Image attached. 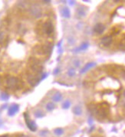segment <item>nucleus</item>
<instances>
[{
	"instance_id": "nucleus-1",
	"label": "nucleus",
	"mask_w": 125,
	"mask_h": 137,
	"mask_svg": "<svg viewBox=\"0 0 125 137\" xmlns=\"http://www.w3.org/2000/svg\"><path fill=\"white\" fill-rule=\"evenodd\" d=\"M28 67L29 69L32 71L33 74H35L36 75L41 76L43 74V70H44V66L42 64V62L41 60L38 59L35 57H30L28 58Z\"/></svg>"
},
{
	"instance_id": "nucleus-2",
	"label": "nucleus",
	"mask_w": 125,
	"mask_h": 137,
	"mask_svg": "<svg viewBox=\"0 0 125 137\" xmlns=\"http://www.w3.org/2000/svg\"><path fill=\"white\" fill-rule=\"evenodd\" d=\"M53 48V44L52 43H47L45 45L37 44L34 46L32 48V53L34 54L39 55V56H48L49 57L52 54V51Z\"/></svg>"
},
{
	"instance_id": "nucleus-3",
	"label": "nucleus",
	"mask_w": 125,
	"mask_h": 137,
	"mask_svg": "<svg viewBox=\"0 0 125 137\" xmlns=\"http://www.w3.org/2000/svg\"><path fill=\"white\" fill-rule=\"evenodd\" d=\"M5 84L10 90H20L23 86V82L16 77L9 76L5 79Z\"/></svg>"
},
{
	"instance_id": "nucleus-4",
	"label": "nucleus",
	"mask_w": 125,
	"mask_h": 137,
	"mask_svg": "<svg viewBox=\"0 0 125 137\" xmlns=\"http://www.w3.org/2000/svg\"><path fill=\"white\" fill-rule=\"evenodd\" d=\"M37 28L40 29V35H41V33H43L45 35H47L48 37L52 36L55 32V26L51 20H48L46 21H45L44 23L42 24L40 27H37Z\"/></svg>"
},
{
	"instance_id": "nucleus-5",
	"label": "nucleus",
	"mask_w": 125,
	"mask_h": 137,
	"mask_svg": "<svg viewBox=\"0 0 125 137\" xmlns=\"http://www.w3.org/2000/svg\"><path fill=\"white\" fill-rule=\"evenodd\" d=\"M28 12H29V15L34 19H39L42 15V8L37 3H33L30 5L29 8H28Z\"/></svg>"
},
{
	"instance_id": "nucleus-6",
	"label": "nucleus",
	"mask_w": 125,
	"mask_h": 137,
	"mask_svg": "<svg viewBox=\"0 0 125 137\" xmlns=\"http://www.w3.org/2000/svg\"><path fill=\"white\" fill-rule=\"evenodd\" d=\"M108 105L106 104V106H104V104L98 106L97 110L94 113V115L98 119H105L108 115Z\"/></svg>"
},
{
	"instance_id": "nucleus-7",
	"label": "nucleus",
	"mask_w": 125,
	"mask_h": 137,
	"mask_svg": "<svg viewBox=\"0 0 125 137\" xmlns=\"http://www.w3.org/2000/svg\"><path fill=\"white\" fill-rule=\"evenodd\" d=\"M27 81L32 87H35L38 83L41 81V76L36 75L33 73L28 72L26 74Z\"/></svg>"
},
{
	"instance_id": "nucleus-8",
	"label": "nucleus",
	"mask_w": 125,
	"mask_h": 137,
	"mask_svg": "<svg viewBox=\"0 0 125 137\" xmlns=\"http://www.w3.org/2000/svg\"><path fill=\"white\" fill-rule=\"evenodd\" d=\"M24 117H25V123H26V125H27L28 128L31 131H32V132H35V131L37 130V125H36V123L34 121H32V120H30L29 116H28V114L27 113H24Z\"/></svg>"
},
{
	"instance_id": "nucleus-9",
	"label": "nucleus",
	"mask_w": 125,
	"mask_h": 137,
	"mask_svg": "<svg viewBox=\"0 0 125 137\" xmlns=\"http://www.w3.org/2000/svg\"><path fill=\"white\" fill-rule=\"evenodd\" d=\"M87 15V10L85 9V7L80 5L78 6L76 9V15L78 19H82L84 17H85Z\"/></svg>"
},
{
	"instance_id": "nucleus-10",
	"label": "nucleus",
	"mask_w": 125,
	"mask_h": 137,
	"mask_svg": "<svg viewBox=\"0 0 125 137\" xmlns=\"http://www.w3.org/2000/svg\"><path fill=\"white\" fill-rule=\"evenodd\" d=\"M113 42V38L111 35H106L101 40V44L104 47H109Z\"/></svg>"
},
{
	"instance_id": "nucleus-11",
	"label": "nucleus",
	"mask_w": 125,
	"mask_h": 137,
	"mask_svg": "<svg viewBox=\"0 0 125 137\" xmlns=\"http://www.w3.org/2000/svg\"><path fill=\"white\" fill-rule=\"evenodd\" d=\"M19 106L18 104L11 105L9 108V110H8V115L10 116H13L19 112Z\"/></svg>"
},
{
	"instance_id": "nucleus-12",
	"label": "nucleus",
	"mask_w": 125,
	"mask_h": 137,
	"mask_svg": "<svg viewBox=\"0 0 125 137\" xmlns=\"http://www.w3.org/2000/svg\"><path fill=\"white\" fill-rule=\"evenodd\" d=\"M105 30V26L102 23H97L94 26V32L96 34H102Z\"/></svg>"
},
{
	"instance_id": "nucleus-13",
	"label": "nucleus",
	"mask_w": 125,
	"mask_h": 137,
	"mask_svg": "<svg viewBox=\"0 0 125 137\" xmlns=\"http://www.w3.org/2000/svg\"><path fill=\"white\" fill-rule=\"evenodd\" d=\"M89 46V44L88 42H84L82 43L80 46H79L78 48H75L73 51H75V52H79V51H85Z\"/></svg>"
},
{
	"instance_id": "nucleus-14",
	"label": "nucleus",
	"mask_w": 125,
	"mask_h": 137,
	"mask_svg": "<svg viewBox=\"0 0 125 137\" xmlns=\"http://www.w3.org/2000/svg\"><path fill=\"white\" fill-rule=\"evenodd\" d=\"M95 65H96V63H94V62H90V63H88V64L82 68V70L81 71V74L85 73L86 71H88V70H90L91 68L94 67Z\"/></svg>"
},
{
	"instance_id": "nucleus-15",
	"label": "nucleus",
	"mask_w": 125,
	"mask_h": 137,
	"mask_svg": "<svg viewBox=\"0 0 125 137\" xmlns=\"http://www.w3.org/2000/svg\"><path fill=\"white\" fill-rule=\"evenodd\" d=\"M5 42H8V36L5 35L4 32H0V45L4 44Z\"/></svg>"
},
{
	"instance_id": "nucleus-16",
	"label": "nucleus",
	"mask_w": 125,
	"mask_h": 137,
	"mask_svg": "<svg viewBox=\"0 0 125 137\" xmlns=\"http://www.w3.org/2000/svg\"><path fill=\"white\" fill-rule=\"evenodd\" d=\"M52 100L55 102H59L62 100V95L59 93V92H57L55 93L52 97Z\"/></svg>"
},
{
	"instance_id": "nucleus-17",
	"label": "nucleus",
	"mask_w": 125,
	"mask_h": 137,
	"mask_svg": "<svg viewBox=\"0 0 125 137\" xmlns=\"http://www.w3.org/2000/svg\"><path fill=\"white\" fill-rule=\"evenodd\" d=\"M61 15H62V16L65 17V18H66V19L70 18V15H71L70 10L68 8H64L61 11Z\"/></svg>"
},
{
	"instance_id": "nucleus-18",
	"label": "nucleus",
	"mask_w": 125,
	"mask_h": 137,
	"mask_svg": "<svg viewBox=\"0 0 125 137\" xmlns=\"http://www.w3.org/2000/svg\"><path fill=\"white\" fill-rule=\"evenodd\" d=\"M73 113L75 114L76 116H81L82 113V110L81 107L79 106H75L73 108Z\"/></svg>"
},
{
	"instance_id": "nucleus-19",
	"label": "nucleus",
	"mask_w": 125,
	"mask_h": 137,
	"mask_svg": "<svg viewBox=\"0 0 125 137\" xmlns=\"http://www.w3.org/2000/svg\"><path fill=\"white\" fill-rule=\"evenodd\" d=\"M28 3L25 1H20L17 2V6L19 9H25L27 8Z\"/></svg>"
},
{
	"instance_id": "nucleus-20",
	"label": "nucleus",
	"mask_w": 125,
	"mask_h": 137,
	"mask_svg": "<svg viewBox=\"0 0 125 137\" xmlns=\"http://www.w3.org/2000/svg\"><path fill=\"white\" fill-rule=\"evenodd\" d=\"M34 116H35L36 118H42L45 116V113L41 110H37L35 111V113H34Z\"/></svg>"
},
{
	"instance_id": "nucleus-21",
	"label": "nucleus",
	"mask_w": 125,
	"mask_h": 137,
	"mask_svg": "<svg viewBox=\"0 0 125 137\" xmlns=\"http://www.w3.org/2000/svg\"><path fill=\"white\" fill-rule=\"evenodd\" d=\"M64 129H61V128H56L55 130H54V133L55 135H56L57 136H61V135L64 134Z\"/></svg>"
},
{
	"instance_id": "nucleus-22",
	"label": "nucleus",
	"mask_w": 125,
	"mask_h": 137,
	"mask_svg": "<svg viewBox=\"0 0 125 137\" xmlns=\"http://www.w3.org/2000/svg\"><path fill=\"white\" fill-rule=\"evenodd\" d=\"M26 32H27L26 28L24 27L23 25H19V26L18 28V32L19 33V35H25Z\"/></svg>"
},
{
	"instance_id": "nucleus-23",
	"label": "nucleus",
	"mask_w": 125,
	"mask_h": 137,
	"mask_svg": "<svg viewBox=\"0 0 125 137\" xmlns=\"http://www.w3.org/2000/svg\"><path fill=\"white\" fill-rule=\"evenodd\" d=\"M45 108H46V110L48 111H52L55 109V104H53L52 102H49V103H48V104H46V106H45Z\"/></svg>"
},
{
	"instance_id": "nucleus-24",
	"label": "nucleus",
	"mask_w": 125,
	"mask_h": 137,
	"mask_svg": "<svg viewBox=\"0 0 125 137\" xmlns=\"http://www.w3.org/2000/svg\"><path fill=\"white\" fill-rule=\"evenodd\" d=\"M0 98L3 101H7L9 99V94L7 93H2L1 96H0Z\"/></svg>"
},
{
	"instance_id": "nucleus-25",
	"label": "nucleus",
	"mask_w": 125,
	"mask_h": 137,
	"mask_svg": "<svg viewBox=\"0 0 125 137\" xmlns=\"http://www.w3.org/2000/svg\"><path fill=\"white\" fill-rule=\"evenodd\" d=\"M71 106V102L69 100H66L64 102V104H62V106H63L64 109H68Z\"/></svg>"
},
{
	"instance_id": "nucleus-26",
	"label": "nucleus",
	"mask_w": 125,
	"mask_h": 137,
	"mask_svg": "<svg viewBox=\"0 0 125 137\" xmlns=\"http://www.w3.org/2000/svg\"><path fill=\"white\" fill-rule=\"evenodd\" d=\"M68 75L70 77H73L75 75V71L73 69V68H70V69L68 71Z\"/></svg>"
},
{
	"instance_id": "nucleus-27",
	"label": "nucleus",
	"mask_w": 125,
	"mask_h": 137,
	"mask_svg": "<svg viewBox=\"0 0 125 137\" xmlns=\"http://www.w3.org/2000/svg\"><path fill=\"white\" fill-rule=\"evenodd\" d=\"M73 64L75 65L76 67H79L81 66V62L80 61H79L78 59H75L73 61Z\"/></svg>"
},
{
	"instance_id": "nucleus-28",
	"label": "nucleus",
	"mask_w": 125,
	"mask_h": 137,
	"mask_svg": "<svg viewBox=\"0 0 125 137\" xmlns=\"http://www.w3.org/2000/svg\"><path fill=\"white\" fill-rule=\"evenodd\" d=\"M120 32H121V30L117 28H113V32L114 33V35H117V34H118Z\"/></svg>"
},
{
	"instance_id": "nucleus-29",
	"label": "nucleus",
	"mask_w": 125,
	"mask_h": 137,
	"mask_svg": "<svg viewBox=\"0 0 125 137\" xmlns=\"http://www.w3.org/2000/svg\"><path fill=\"white\" fill-rule=\"evenodd\" d=\"M120 76H121V77L122 79L125 80V70L121 71L120 72Z\"/></svg>"
},
{
	"instance_id": "nucleus-30",
	"label": "nucleus",
	"mask_w": 125,
	"mask_h": 137,
	"mask_svg": "<svg viewBox=\"0 0 125 137\" xmlns=\"http://www.w3.org/2000/svg\"><path fill=\"white\" fill-rule=\"evenodd\" d=\"M68 43L70 44H73L74 43H75V41H74V39L72 38H68Z\"/></svg>"
},
{
	"instance_id": "nucleus-31",
	"label": "nucleus",
	"mask_w": 125,
	"mask_h": 137,
	"mask_svg": "<svg viewBox=\"0 0 125 137\" xmlns=\"http://www.w3.org/2000/svg\"><path fill=\"white\" fill-rule=\"evenodd\" d=\"M47 134H48V131H42V132L39 133V135L41 136H45Z\"/></svg>"
},
{
	"instance_id": "nucleus-32",
	"label": "nucleus",
	"mask_w": 125,
	"mask_h": 137,
	"mask_svg": "<svg viewBox=\"0 0 125 137\" xmlns=\"http://www.w3.org/2000/svg\"><path fill=\"white\" fill-rule=\"evenodd\" d=\"M60 72V70H59V68H55V71H53V74L56 75V74H58Z\"/></svg>"
},
{
	"instance_id": "nucleus-33",
	"label": "nucleus",
	"mask_w": 125,
	"mask_h": 137,
	"mask_svg": "<svg viewBox=\"0 0 125 137\" xmlns=\"http://www.w3.org/2000/svg\"><path fill=\"white\" fill-rule=\"evenodd\" d=\"M69 3H70V5H74L75 3V1H69Z\"/></svg>"
},
{
	"instance_id": "nucleus-34",
	"label": "nucleus",
	"mask_w": 125,
	"mask_h": 137,
	"mask_svg": "<svg viewBox=\"0 0 125 137\" xmlns=\"http://www.w3.org/2000/svg\"><path fill=\"white\" fill-rule=\"evenodd\" d=\"M17 137H30V136H26V135H19V136H18Z\"/></svg>"
},
{
	"instance_id": "nucleus-35",
	"label": "nucleus",
	"mask_w": 125,
	"mask_h": 137,
	"mask_svg": "<svg viewBox=\"0 0 125 137\" xmlns=\"http://www.w3.org/2000/svg\"><path fill=\"white\" fill-rule=\"evenodd\" d=\"M123 96H124V97L125 98V90H124V92H123Z\"/></svg>"
},
{
	"instance_id": "nucleus-36",
	"label": "nucleus",
	"mask_w": 125,
	"mask_h": 137,
	"mask_svg": "<svg viewBox=\"0 0 125 137\" xmlns=\"http://www.w3.org/2000/svg\"><path fill=\"white\" fill-rule=\"evenodd\" d=\"M44 2H46V3H49V2H51V1H44Z\"/></svg>"
}]
</instances>
